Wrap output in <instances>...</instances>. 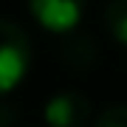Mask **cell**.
I'll list each match as a JSON object with an SVG mask.
<instances>
[{
	"mask_svg": "<svg viewBox=\"0 0 127 127\" xmlns=\"http://www.w3.org/2000/svg\"><path fill=\"white\" fill-rule=\"evenodd\" d=\"M102 23L119 45H127V0H110L104 6Z\"/></svg>",
	"mask_w": 127,
	"mask_h": 127,
	"instance_id": "cell-5",
	"label": "cell"
},
{
	"mask_svg": "<svg viewBox=\"0 0 127 127\" xmlns=\"http://www.w3.org/2000/svg\"><path fill=\"white\" fill-rule=\"evenodd\" d=\"M62 57L71 68H88L96 57V48L91 42L88 34H71L68 40L62 42Z\"/></svg>",
	"mask_w": 127,
	"mask_h": 127,
	"instance_id": "cell-4",
	"label": "cell"
},
{
	"mask_svg": "<svg viewBox=\"0 0 127 127\" xmlns=\"http://www.w3.org/2000/svg\"><path fill=\"white\" fill-rule=\"evenodd\" d=\"M96 127H127V104H110L102 116H96Z\"/></svg>",
	"mask_w": 127,
	"mask_h": 127,
	"instance_id": "cell-6",
	"label": "cell"
},
{
	"mask_svg": "<svg viewBox=\"0 0 127 127\" xmlns=\"http://www.w3.org/2000/svg\"><path fill=\"white\" fill-rule=\"evenodd\" d=\"M28 9L42 28L65 34L76 28L82 11H85V0H28Z\"/></svg>",
	"mask_w": 127,
	"mask_h": 127,
	"instance_id": "cell-2",
	"label": "cell"
},
{
	"mask_svg": "<svg viewBox=\"0 0 127 127\" xmlns=\"http://www.w3.org/2000/svg\"><path fill=\"white\" fill-rule=\"evenodd\" d=\"M45 122L54 127H82L91 122V102L82 93H57L45 104Z\"/></svg>",
	"mask_w": 127,
	"mask_h": 127,
	"instance_id": "cell-3",
	"label": "cell"
},
{
	"mask_svg": "<svg viewBox=\"0 0 127 127\" xmlns=\"http://www.w3.org/2000/svg\"><path fill=\"white\" fill-rule=\"evenodd\" d=\"M31 65V40L20 26L0 20V99L23 82Z\"/></svg>",
	"mask_w": 127,
	"mask_h": 127,
	"instance_id": "cell-1",
	"label": "cell"
}]
</instances>
